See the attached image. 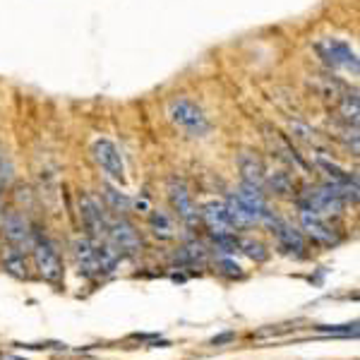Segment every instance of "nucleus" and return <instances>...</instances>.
Segmentation results:
<instances>
[{
	"label": "nucleus",
	"mask_w": 360,
	"mask_h": 360,
	"mask_svg": "<svg viewBox=\"0 0 360 360\" xmlns=\"http://www.w3.org/2000/svg\"><path fill=\"white\" fill-rule=\"evenodd\" d=\"M219 264H221L226 274H231V276H240V274H243L240 266H238V264L233 262V259H229V257H221V259H219Z\"/></svg>",
	"instance_id": "obj_25"
},
{
	"label": "nucleus",
	"mask_w": 360,
	"mask_h": 360,
	"mask_svg": "<svg viewBox=\"0 0 360 360\" xmlns=\"http://www.w3.org/2000/svg\"><path fill=\"white\" fill-rule=\"evenodd\" d=\"M266 180H269V185L274 188V193H278V195H291L293 180H291V176H288V173L278 171V173H274V176H266Z\"/></svg>",
	"instance_id": "obj_20"
},
{
	"label": "nucleus",
	"mask_w": 360,
	"mask_h": 360,
	"mask_svg": "<svg viewBox=\"0 0 360 360\" xmlns=\"http://www.w3.org/2000/svg\"><path fill=\"white\" fill-rule=\"evenodd\" d=\"M339 113L341 118L346 120V125H358V94L356 91H346L341 96V103H339Z\"/></svg>",
	"instance_id": "obj_18"
},
{
	"label": "nucleus",
	"mask_w": 360,
	"mask_h": 360,
	"mask_svg": "<svg viewBox=\"0 0 360 360\" xmlns=\"http://www.w3.org/2000/svg\"><path fill=\"white\" fill-rule=\"evenodd\" d=\"M238 248H243V252H245L248 257L257 259V262H264L266 259V250L262 243H257V240H243V243H238Z\"/></svg>",
	"instance_id": "obj_22"
},
{
	"label": "nucleus",
	"mask_w": 360,
	"mask_h": 360,
	"mask_svg": "<svg viewBox=\"0 0 360 360\" xmlns=\"http://www.w3.org/2000/svg\"><path fill=\"white\" fill-rule=\"evenodd\" d=\"M3 236L8 238V243L22 252L32 250L34 243V231L29 229V221L22 217L20 212H8L3 217Z\"/></svg>",
	"instance_id": "obj_6"
},
{
	"label": "nucleus",
	"mask_w": 360,
	"mask_h": 360,
	"mask_svg": "<svg viewBox=\"0 0 360 360\" xmlns=\"http://www.w3.org/2000/svg\"><path fill=\"white\" fill-rule=\"evenodd\" d=\"M103 197H106L108 207H111L113 212L125 214L127 209H130V200H127V197H125L123 193H118L115 188H111L108 183H103Z\"/></svg>",
	"instance_id": "obj_19"
},
{
	"label": "nucleus",
	"mask_w": 360,
	"mask_h": 360,
	"mask_svg": "<svg viewBox=\"0 0 360 360\" xmlns=\"http://www.w3.org/2000/svg\"><path fill=\"white\" fill-rule=\"evenodd\" d=\"M238 171L243 176V183L255 185V188H264L266 183V168L262 164L257 154L252 152H243L238 156Z\"/></svg>",
	"instance_id": "obj_13"
},
{
	"label": "nucleus",
	"mask_w": 360,
	"mask_h": 360,
	"mask_svg": "<svg viewBox=\"0 0 360 360\" xmlns=\"http://www.w3.org/2000/svg\"><path fill=\"white\" fill-rule=\"evenodd\" d=\"M300 226H303V231L312 240L322 243V245H336V243H339L336 231L324 221L322 214L312 212V209H307V207L300 209Z\"/></svg>",
	"instance_id": "obj_9"
},
{
	"label": "nucleus",
	"mask_w": 360,
	"mask_h": 360,
	"mask_svg": "<svg viewBox=\"0 0 360 360\" xmlns=\"http://www.w3.org/2000/svg\"><path fill=\"white\" fill-rule=\"evenodd\" d=\"M269 224H271V229H274L278 248H281L283 252H288V255L303 257V255H305V238H303V233H300L293 224L283 221V219H276V217L271 219Z\"/></svg>",
	"instance_id": "obj_10"
},
{
	"label": "nucleus",
	"mask_w": 360,
	"mask_h": 360,
	"mask_svg": "<svg viewBox=\"0 0 360 360\" xmlns=\"http://www.w3.org/2000/svg\"><path fill=\"white\" fill-rule=\"evenodd\" d=\"M168 197H171V205L176 209L178 219H183L188 226H195L200 214H197V207L193 202V195H190L188 185L180 178H171L168 180Z\"/></svg>",
	"instance_id": "obj_7"
},
{
	"label": "nucleus",
	"mask_w": 360,
	"mask_h": 360,
	"mask_svg": "<svg viewBox=\"0 0 360 360\" xmlns=\"http://www.w3.org/2000/svg\"><path fill=\"white\" fill-rule=\"evenodd\" d=\"M291 132L295 139H300V142H305V144L315 142V130H310V127L303 123H291Z\"/></svg>",
	"instance_id": "obj_23"
},
{
	"label": "nucleus",
	"mask_w": 360,
	"mask_h": 360,
	"mask_svg": "<svg viewBox=\"0 0 360 360\" xmlns=\"http://www.w3.org/2000/svg\"><path fill=\"white\" fill-rule=\"evenodd\" d=\"M315 51L319 56V60L324 63L329 70L334 72H348L356 77L360 63H358V53L351 44L344 41L339 37H322L315 41Z\"/></svg>",
	"instance_id": "obj_2"
},
{
	"label": "nucleus",
	"mask_w": 360,
	"mask_h": 360,
	"mask_svg": "<svg viewBox=\"0 0 360 360\" xmlns=\"http://www.w3.org/2000/svg\"><path fill=\"white\" fill-rule=\"evenodd\" d=\"M307 209H312V212L317 214H341L346 207V197L341 193L336 185L327 183V185H319V188L310 190V193L305 195V205Z\"/></svg>",
	"instance_id": "obj_5"
},
{
	"label": "nucleus",
	"mask_w": 360,
	"mask_h": 360,
	"mask_svg": "<svg viewBox=\"0 0 360 360\" xmlns=\"http://www.w3.org/2000/svg\"><path fill=\"white\" fill-rule=\"evenodd\" d=\"M91 156L101 171L106 173L108 178H113L115 183H125V164H123V156H120L118 147L111 142L108 137H98L91 144Z\"/></svg>",
	"instance_id": "obj_4"
},
{
	"label": "nucleus",
	"mask_w": 360,
	"mask_h": 360,
	"mask_svg": "<svg viewBox=\"0 0 360 360\" xmlns=\"http://www.w3.org/2000/svg\"><path fill=\"white\" fill-rule=\"evenodd\" d=\"M319 332H329L334 336H351V334H358L356 324H339V327H317Z\"/></svg>",
	"instance_id": "obj_24"
},
{
	"label": "nucleus",
	"mask_w": 360,
	"mask_h": 360,
	"mask_svg": "<svg viewBox=\"0 0 360 360\" xmlns=\"http://www.w3.org/2000/svg\"><path fill=\"white\" fill-rule=\"evenodd\" d=\"M96 250V262H98V269L101 271H115V266L120 262V255L115 252L113 245H108V243H98L94 245Z\"/></svg>",
	"instance_id": "obj_17"
},
{
	"label": "nucleus",
	"mask_w": 360,
	"mask_h": 360,
	"mask_svg": "<svg viewBox=\"0 0 360 360\" xmlns=\"http://www.w3.org/2000/svg\"><path fill=\"white\" fill-rule=\"evenodd\" d=\"M32 252H34V264H37L39 274L51 283L60 281L63 278V262H60V255H58L53 243H51L49 238L34 233Z\"/></svg>",
	"instance_id": "obj_3"
},
{
	"label": "nucleus",
	"mask_w": 360,
	"mask_h": 360,
	"mask_svg": "<svg viewBox=\"0 0 360 360\" xmlns=\"http://www.w3.org/2000/svg\"><path fill=\"white\" fill-rule=\"evenodd\" d=\"M202 219H205L207 229L212 231V236H231L233 233V224L229 219V212H226L224 202H209V205L202 207Z\"/></svg>",
	"instance_id": "obj_12"
},
{
	"label": "nucleus",
	"mask_w": 360,
	"mask_h": 360,
	"mask_svg": "<svg viewBox=\"0 0 360 360\" xmlns=\"http://www.w3.org/2000/svg\"><path fill=\"white\" fill-rule=\"evenodd\" d=\"M108 238H111V245L120 257L123 255H137L142 250V240H139L137 231L123 219L108 226Z\"/></svg>",
	"instance_id": "obj_11"
},
{
	"label": "nucleus",
	"mask_w": 360,
	"mask_h": 360,
	"mask_svg": "<svg viewBox=\"0 0 360 360\" xmlns=\"http://www.w3.org/2000/svg\"><path fill=\"white\" fill-rule=\"evenodd\" d=\"M72 255H75V262L79 266V274L91 278L96 274H101L98 269V262H96V250H94V243L86 240V238H77L72 243Z\"/></svg>",
	"instance_id": "obj_14"
},
{
	"label": "nucleus",
	"mask_w": 360,
	"mask_h": 360,
	"mask_svg": "<svg viewBox=\"0 0 360 360\" xmlns=\"http://www.w3.org/2000/svg\"><path fill=\"white\" fill-rule=\"evenodd\" d=\"M166 115L178 130H183L185 135L190 137H205L212 130V123H209V115L205 113V108L200 103H195L193 98L185 96H176L168 101L166 106Z\"/></svg>",
	"instance_id": "obj_1"
},
{
	"label": "nucleus",
	"mask_w": 360,
	"mask_h": 360,
	"mask_svg": "<svg viewBox=\"0 0 360 360\" xmlns=\"http://www.w3.org/2000/svg\"><path fill=\"white\" fill-rule=\"evenodd\" d=\"M226 205V212H229V219H231V224H233V229L236 226H252L255 224V219L250 217V212L245 207L240 205V200L233 195H229V200L224 202Z\"/></svg>",
	"instance_id": "obj_16"
},
{
	"label": "nucleus",
	"mask_w": 360,
	"mask_h": 360,
	"mask_svg": "<svg viewBox=\"0 0 360 360\" xmlns=\"http://www.w3.org/2000/svg\"><path fill=\"white\" fill-rule=\"evenodd\" d=\"M152 229L159 238H171L173 236V224L164 212H154L152 214Z\"/></svg>",
	"instance_id": "obj_21"
},
{
	"label": "nucleus",
	"mask_w": 360,
	"mask_h": 360,
	"mask_svg": "<svg viewBox=\"0 0 360 360\" xmlns=\"http://www.w3.org/2000/svg\"><path fill=\"white\" fill-rule=\"evenodd\" d=\"M10 183V173H5V161H3V152H0V193L5 190V185Z\"/></svg>",
	"instance_id": "obj_26"
},
{
	"label": "nucleus",
	"mask_w": 360,
	"mask_h": 360,
	"mask_svg": "<svg viewBox=\"0 0 360 360\" xmlns=\"http://www.w3.org/2000/svg\"><path fill=\"white\" fill-rule=\"evenodd\" d=\"M79 214H82V224L84 229L89 231V236L94 240H101V238H108V221L103 217V207L98 205L94 197L84 195L79 200Z\"/></svg>",
	"instance_id": "obj_8"
},
{
	"label": "nucleus",
	"mask_w": 360,
	"mask_h": 360,
	"mask_svg": "<svg viewBox=\"0 0 360 360\" xmlns=\"http://www.w3.org/2000/svg\"><path fill=\"white\" fill-rule=\"evenodd\" d=\"M3 264H5V269H8L10 274L17 276V278H27V274H29L25 252L13 248V245H10L8 250H3Z\"/></svg>",
	"instance_id": "obj_15"
}]
</instances>
